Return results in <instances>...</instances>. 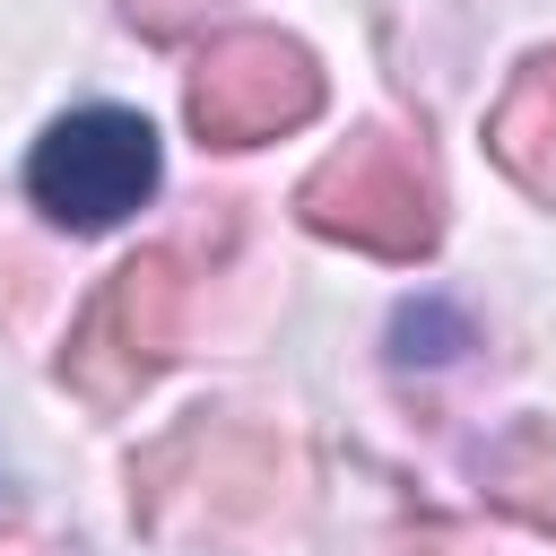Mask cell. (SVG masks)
<instances>
[{"label": "cell", "mask_w": 556, "mask_h": 556, "mask_svg": "<svg viewBox=\"0 0 556 556\" xmlns=\"http://www.w3.org/2000/svg\"><path fill=\"white\" fill-rule=\"evenodd\" d=\"M295 217L348 252L374 261H426L443 243V182L426 165L417 139L400 130H356L348 148H330L304 182H295Z\"/></svg>", "instance_id": "cell-1"}, {"label": "cell", "mask_w": 556, "mask_h": 556, "mask_svg": "<svg viewBox=\"0 0 556 556\" xmlns=\"http://www.w3.org/2000/svg\"><path fill=\"white\" fill-rule=\"evenodd\" d=\"M182 261L174 252H130L78 313L70 348H61V382L87 400V408H130L165 356H174V330H182Z\"/></svg>", "instance_id": "cell-2"}, {"label": "cell", "mask_w": 556, "mask_h": 556, "mask_svg": "<svg viewBox=\"0 0 556 556\" xmlns=\"http://www.w3.org/2000/svg\"><path fill=\"white\" fill-rule=\"evenodd\" d=\"M182 113L208 148H261V139H287L321 113V61L278 35V26H226L208 35V52L191 61V87H182Z\"/></svg>", "instance_id": "cell-3"}, {"label": "cell", "mask_w": 556, "mask_h": 556, "mask_svg": "<svg viewBox=\"0 0 556 556\" xmlns=\"http://www.w3.org/2000/svg\"><path fill=\"white\" fill-rule=\"evenodd\" d=\"M26 191L52 226L70 235H104L122 226L148 191H156V130L122 104H87V113H61L35 156H26Z\"/></svg>", "instance_id": "cell-4"}, {"label": "cell", "mask_w": 556, "mask_h": 556, "mask_svg": "<svg viewBox=\"0 0 556 556\" xmlns=\"http://www.w3.org/2000/svg\"><path fill=\"white\" fill-rule=\"evenodd\" d=\"M486 156L539 208H556V43L521 52V70L504 78V96L486 104Z\"/></svg>", "instance_id": "cell-5"}, {"label": "cell", "mask_w": 556, "mask_h": 556, "mask_svg": "<svg viewBox=\"0 0 556 556\" xmlns=\"http://www.w3.org/2000/svg\"><path fill=\"white\" fill-rule=\"evenodd\" d=\"M478 486H486L495 513H513L530 530H556V426L547 417H513L478 452Z\"/></svg>", "instance_id": "cell-6"}, {"label": "cell", "mask_w": 556, "mask_h": 556, "mask_svg": "<svg viewBox=\"0 0 556 556\" xmlns=\"http://www.w3.org/2000/svg\"><path fill=\"white\" fill-rule=\"evenodd\" d=\"M469 348V313H452L443 295H417L391 313V365H443Z\"/></svg>", "instance_id": "cell-7"}, {"label": "cell", "mask_w": 556, "mask_h": 556, "mask_svg": "<svg viewBox=\"0 0 556 556\" xmlns=\"http://www.w3.org/2000/svg\"><path fill=\"white\" fill-rule=\"evenodd\" d=\"M208 9H217V0H122V17H130L148 43H174V35L208 26Z\"/></svg>", "instance_id": "cell-8"}, {"label": "cell", "mask_w": 556, "mask_h": 556, "mask_svg": "<svg viewBox=\"0 0 556 556\" xmlns=\"http://www.w3.org/2000/svg\"><path fill=\"white\" fill-rule=\"evenodd\" d=\"M0 556H35V539L26 530H0Z\"/></svg>", "instance_id": "cell-9"}, {"label": "cell", "mask_w": 556, "mask_h": 556, "mask_svg": "<svg viewBox=\"0 0 556 556\" xmlns=\"http://www.w3.org/2000/svg\"><path fill=\"white\" fill-rule=\"evenodd\" d=\"M400 556H460L452 539H417V547H400Z\"/></svg>", "instance_id": "cell-10"}]
</instances>
